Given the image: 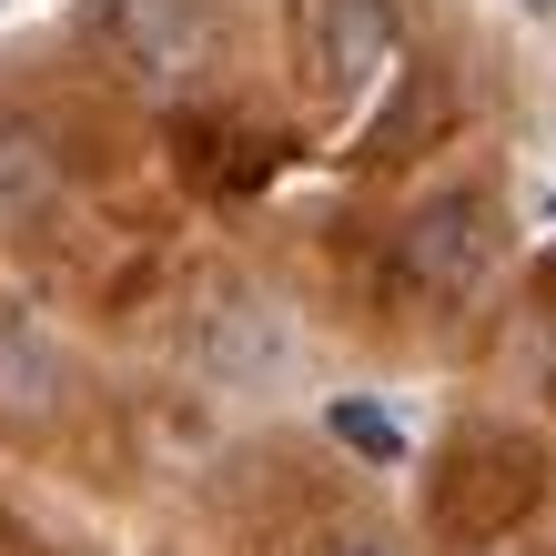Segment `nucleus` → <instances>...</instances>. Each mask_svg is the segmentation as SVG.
Wrapping results in <instances>:
<instances>
[{
	"instance_id": "7",
	"label": "nucleus",
	"mask_w": 556,
	"mask_h": 556,
	"mask_svg": "<svg viewBox=\"0 0 556 556\" xmlns=\"http://www.w3.org/2000/svg\"><path fill=\"white\" fill-rule=\"evenodd\" d=\"M344 556H384V546H344Z\"/></svg>"
},
{
	"instance_id": "8",
	"label": "nucleus",
	"mask_w": 556,
	"mask_h": 556,
	"mask_svg": "<svg viewBox=\"0 0 556 556\" xmlns=\"http://www.w3.org/2000/svg\"><path fill=\"white\" fill-rule=\"evenodd\" d=\"M527 11H556V0H527Z\"/></svg>"
},
{
	"instance_id": "2",
	"label": "nucleus",
	"mask_w": 556,
	"mask_h": 556,
	"mask_svg": "<svg viewBox=\"0 0 556 556\" xmlns=\"http://www.w3.org/2000/svg\"><path fill=\"white\" fill-rule=\"evenodd\" d=\"M112 41H122V61H132L142 81L182 91L192 72H213L223 11H213V0H112Z\"/></svg>"
},
{
	"instance_id": "5",
	"label": "nucleus",
	"mask_w": 556,
	"mask_h": 556,
	"mask_svg": "<svg viewBox=\"0 0 556 556\" xmlns=\"http://www.w3.org/2000/svg\"><path fill=\"white\" fill-rule=\"evenodd\" d=\"M324 435H334L344 455H365V466H405V425L384 415V405H365V395H334V405H324Z\"/></svg>"
},
{
	"instance_id": "3",
	"label": "nucleus",
	"mask_w": 556,
	"mask_h": 556,
	"mask_svg": "<svg viewBox=\"0 0 556 556\" xmlns=\"http://www.w3.org/2000/svg\"><path fill=\"white\" fill-rule=\"evenodd\" d=\"M314 81L324 91H354L395 61V0H314Z\"/></svg>"
},
{
	"instance_id": "1",
	"label": "nucleus",
	"mask_w": 556,
	"mask_h": 556,
	"mask_svg": "<svg viewBox=\"0 0 556 556\" xmlns=\"http://www.w3.org/2000/svg\"><path fill=\"white\" fill-rule=\"evenodd\" d=\"M405 274H415V293H435V304L485 293V274H496V213H485L476 192H435V203L405 223Z\"/></svg>"
},
{
	"instance_id": "4",
	"label": "nucleus",
	"mask_w": 556,
	"mask_h": 556,
	"mask_svg": "<svg viewBox=\"0 0 556 556\" xmlns=\"http://www.w3.org/2000/svg\"><path fill=\"white\" fill-rule=\"evenodd\" d=\"M51 384H61L51 344L30 334V324H0V415H30V425H41L51 415Z\"/></svg>"
},
{
	"instance_id": "6",
	"label": "nucleus",
	"mask_w": 556,
	"mask_h": 556,
	"mask_svg": "<svg viewBox=\"0 0 556 556\" xmlns=\"http://www.w3.org/2000/svg\"><path fill=\"white\" fill-rule=\"evenodd\" d=\"M51 203V152L41 132H0V223H21V213H41Z\"/></svg>"
}]
</instances>
